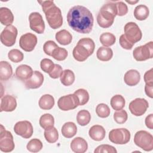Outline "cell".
Masks as SVG:
<instances>
[{"label":"cell","mask_w":153,"mask_h":153,"mask_svg":"<svg viewBox=\"0 0 153 153\" xmlns=\"http://www.w3.org/2000/svg\"><path fill=\"white\" fill-rule=\"evenodd\" d=\"M67 21L69 26L75 31L87 34L93 28L94 19L92 13L86 7L75 5L69 10L67 14Z\"/></svg>","instance_id":"cell-1"},{"label":"cell","mask_w":153,"mask_h":153,"mask_svg":"<svg viewBox=\"0 0 153 153\" xmlns=\"http://www.w3.org/2000/svg\"><path fill=\"white\" fill-rule=\"evenodd\" d=\"M117 15V10L115 2H109L104 4L100 9L97 16V22L102 28H108L112 26L114 18Z\"/></svg>","instance_id":"cell-2"},{"label":"cell","mask_w":153,"mask_h":153,"mask_svg":"<svg viewBox=\"0 0 153 153\" xmlns=\"http://www.w3.org/2000/svg\"><path fill=\"white\" fill-rule=\"evenodd\" d=\"M45 13L47 21L49 26L53 29H56L62 26L63 17L60 9L53 2L48 7L42 10Z\"/></svg>","instance_id":"cell-3"},{"label":"cell","mask_w":153,"mask_h":153,"mask_svg":"<svg viewBox=\"0 0 153 153\" xmlns=\"http://www.w3.org/2000/svg\"><path fill=\"white\" fill-rule=\"evenodd\" d=\"M134 142L136 146L145 151H151L153 149L152 135L145 130H140L136 133Z\"/></svg>","instance_id":"cell-4"},{"label":"cell","mask_w":153,"mask_h":153,"mask_svg":"<svg viewBox=\"0 0 153 153\" xmlns=\"http://www.w3.org/2000/svg\"><path fill=\"white\" fill-rule=\"evenodd\" d=\"M133 56L138 62L152 59L153 57V42L150 41L145 45L136 47L133 51Z\"/></svg>","instance_id":"cell-5"},{"label":"cell","mask_w":153,"mask_h":153,"mask_svg":"<svg viewBox=\"0 0 153 153\" xmlns=\"http://www.w3.org/2000/svg\"><path fill=\"white\" fill-rule=\"evenodd\" d=\"M130 131L125 128L112 129L109 133V140L115 144L124 145L127 143L130 139Z\"/></svg>","instance_id":"cell-6"},{"label":"cell","mask_w":153,"mask_h":153,"mask_svg":"<svg viewBox=\"0 0 153 153\" xmlns=\"http://www.w3.org/2000/svg\"><path fill=\"white\" fill-rule=\"evenodd\" d=\"M15 147L13 136L11 133L6 130L1 124L0 129V149L4 152H11Z\"/></svg>","instance_id":"cell-7"},{"label":"cell","mask_w":153,"mask_h":153,"mask_svg":"<svg viewBox=\"0 0 153 153\" xmlns=\"http://www.w3.org/2000/svg\"><path fill=\"white\" fill-rule=\"evenodd\" d=\"M124 35L126 38L131 43L135 44L139 42L142 37V33L138 25L134 22L127 23L124 27Z\"/></svg>","instance_id":"cell-8"},{"label":"cell","mask_w":153,"mask_h":153,"mask_svg":"<svg viewBox=\"0 0 153 153\" xmlns=\"http://www.w3.org/2000/svg\"><path fill=\"white\" fill-rule=\"evenodd\" d=\"M17 29L13 25H10L5 27L1 33V42L7 47H11L15 43L17 36Z\"/></svg>","instance_id":"cell-9"},{"label":"cell","mask_w":153,"mask_h":153,"mask_svg":"<svg viewBox=\"0 0 153 153\" xmlns=\"http://www.w3.org/2000/svg\"><path fill=\"white\" fill-rule=\"evenodd\" d=\"M57 105L60 109L67 111L75 109L79 105V101L74 94H69L60 97Z\"/></svg>","instance_id":"cell-10"},{"label":"cell","mask_w":153,"mask_h":153,"mask_svg":"<svg viewBox=\"0 0 153 153\" xmlns=\"http://www.w3.org/2000/svg\"><path fill=\"white\" fill-rule=\"evenodd\" d=\"M148 107L149 104L148 101L143 98H136L132 100L128 105V109L130 112L137 117L143 115Z\"/></svg>","instance_id":"cell-11"},{"label":"cell","mask_w":153,"mask_h":153,"mask_svg":"<svg viewBox=\"0 0 153 153\" xmlns=\"http://www.w3.org/2000/svg\"><path fill=\"white\" fill-rule=\"evenodd\" d=\"M14 131L17 135L22 136L24 139L30 138L33 134V126L29 121H20L16 123L14 126Z\"/></svg>","instance_id":"cell-12"},{"label":"cell","mask_w":153,"mask_h":153,"mask_svg":"<svg viewBox=\"0 0 153 153\" xmlns=\"http://www.w3.org/2000/svg\"><path fill=\"white\" fill-rule=\"evenodd\" d=\"M30 29L38 34H42L45 30V23L42 17L38 12H33L29 16Z\"/></svg>","instance_id":"cell-13"},{"label":"cell","mask_w":153,"mask_h":153,"mask_svg":"<svg viewBox=\"0 0 153 153\" xmlns=\"http://www.w3.org/2000/svg\"><path fill=\"white\" fill-rule=\"evenodd\" d=\"M37 37L32 33H26L21 36L19 40L20 47L25 51L30 52L33 50L37 44Z\"/></svg>","instance_id":"cell-14"},{"label":"cell","mask_w":153,"mask_h":153,"mask_svg":"<svg viewBox=\"0 0 153 153\" xmlns=\"http://www.w3.org/2000/svg\"><path fill=\"white\" fill-rule=\"evenodd\" d=\"M44 79V75L42 73L39 71H35L32 75L25 81V85L27 89H36L42 85Z\"/></svg>","instance_id":"cell-15"},{"label":"cell","mask_w":153,"mask_h":153,"mask_svg":"<svg viewBox=\"0 0 153 153\" xmlns=\"http://www.w3.org/2000/svg\"><path fill=\"white\" fill-rule=\"evenodd\" d=\"M17 107L16 99L11 95H5L1 97L0 111L12 112Z\"/></svg>","instance_id":"cell-16"},{"label":"cell","mask_w":153,"mask_h":153,"mask_svg":"<svg viewBox=\"0 0 153 153\" xmlns=\"http://www.w3.org/2000/svg\"><path fill=\"white\" fill-rule=\"evenodd\" d=\"M72 55L76 60L78 62H84L91 56V54L84 45L77 43L73 50Z\"/></svg>","instance_id":"cell-17"},{"label":"cell","mask_w":153,"mask_h":153,"mask_svg":"<svg viewBox=\"0 0 153 153\" xmlns=\"http://www.w3.org/2000/svg\"><path fill=\"white\" fill-rule=\"evenodd\" d=\"M33 71L32 68L27 65H19L16 69V78L22 81H26L33 74Z\"/></svg>","instance_id":"cell-18"},{"label":"cell","mask_w":153,"mask_h":153,"mask_svg":"<svg viewBox=\"0 0 153 153\" xmlns=\"http://www.w3.org/2000/svg\"><path fill=\"white\" fill-rule=\"evenodd\" d=\"M71 148L75 153H84L88 149V144L86 140L80 137L74 138L71 143Z\"/></svg>","instance_id":"cell-19"},{"label":"cell","mask_w":153,"mask_h":153,"mask_svg":"<svg viewBox=\"0 0 153 153\" xmlns=\"http://www.w3.org/2000/svg\"><path fill=\"white\" fill-rule=\"evenodd\" d=\"M140 80V74L136 69H130L126 72L124 76V82L129 86L137 85Z\"/></svg>","instance_id":"cell-20"},{"label":"cell","mask_w":153,"mask_h":153,"mask_svg":"<svg viewBox=\"0 0 153 153\" xmlns=\"http://www.w3.org/2000/svg\"><path fill=\"white\" fill-rule=\"evenodd\" d=\"M89 136L94 140L100 141L105 137L106 131L103 127L100 125H94L90 127L88 131Z\"/></svg>","instance_id":"cell-21"},{"label":"cell","mask_w":153,"mask_h":153,"mask_svg":"<svg viewBox=\"0 0 153 153\" xmlns=\"http://www.w3.org/2000/svg\"><path fill=\"white\" fill-rule=\"evenodd\" d=\"M0 22L5 26H10L14 22V16L11 11L7 7L0 8Z\"/></svg>","instance_id":"cell-22"},{"label":"cell","mask_w":153,"mask_h":153,"mask_svg":"<svg viewBox=\"0 0 153 153\" xmlns=\"http://www.w3.org/2000/svg\"><path fill=\"white\" fill-rule=\"evenodd\" d=\"M13 75V69L11 65L7 61L0 62V79L1 81H7Z\"/></svg>","instance_id":"cell-23"},{"label":"cell","mask_w":153,"mask_h":153,"mask_svg":"<svg viewBox=\"0 0 153 153\" xmlns=\"http://www.w3.org/2000/svg\"><path fill=\"white\" fill-rule=\"evenodd\" d=\"M55 38L58 43L63 45L69 44L72 40V35L69 31L65 29H62L57 32L56 33Z\"/></svg>","instance_id":"cell-24"},{"label":"cell","mask_w":153,"mask_h":153,"mask_svg":"<svg viewBox=\"0 0 153 153\" xmlns=\"http://www.w3.org/2000/svg\"><path fill=\"white\" fill-rule=\"evenodd\" d=\"M62 135L66 138H71L74 137L77 132L76 124L73 122L65 123L61 129Z\"/></svg>","instance_id":"cell-25"},{"label":"cell","mask_w":153,"mask_h":153,"mask_svg":"<svg viewBox=\"0 0 153 153\" xmlns=\"http://www.w3.org/2000/svg\"><path fill=\"white\" fill-rule=\"evenodd\" d=\"M54 99L53 96L46 94L42 96L39 100V106L44 110H50L54 105Z\"/></svg>","instance_id":"cell-26"},{"label":"cell","mask_w":153,"mask_h":153,"mask_svg":"<svg viewBox=\"0 0 153 153\" xmlns=\"http://www.w3.org/2000/svg\"><path fill=\"white\" fill-rule=\"evenodd\" d=\"M97 58L103 62L110 60L113 56V51L111 48L107 47H100L96 53Z\"/></svg>","instance_id":"cell-27"},{"label":"cell","mask_w":153,"mask_h":153,"mask_svg":"<svg viewBox=\"0 0 153 153\" xmlns=\"http://www.w3.org/2000/svg\"><path fill=\"white\" fill-rule=\"evenodd\" d=\"M149 8L145 5L140 4L136 7L134 10V16L138 20H144L149 16Z\"/></svg>","instance_id":"cell-28"},{"label":"cell","mask_w":153,"mask_h":153,"mask_svg":"<svg viewBox=\"0 0 153 153\" xmlns=\"http://www.w3.org/2000/svg\"><path fill=\"white\" fill-rule=\"evenodd\" d=\"M61 83L65 86L72 85L75 81V74L74 72L70 69H65L63 71L60 76Z\"/></svg>","instance_id":"cell-29"},{"label":"cell","mask_w":153,"mask_h":153,"mask_svg":"<svg viewBox=\"0 0 153 153\" xmlns=\"http://www.w3.org/2000/svg\"><path fill=\"white\" fill-rule=\"evenodd\" d=\"M44 134L45 140L50 143H55L59 138L58 131L54 126L45 129Z\"/></svg>","instance_id":"cell-30"},{"label":"cell","mask_w":153,"mask_h":153,"mask_svg":"<svg viewBox=\"0 0 153 153\" xmlns=\"http://www.w3.org/2000/svg\"><path fill=\"white\" fill-rule=\"evenodd\" d=\"M39 125L44 130L53 127L54 124V118L50 114H44L39 118Z\"/></svg>","instance_id":"cell-31"},{"label":"cell","mask_w":153,"mask_h":153,"mask_svg":"<svg viewBox=\"0 0 153 153\" xmlns=\"http://www.w3.org/2000/svg\"><path fill=\"white\" fill-rule=\"evenodd\" d=\"M91 120V115L87 110L82 109L79 111L76 115V121L78 124L81 126L87 125Z\"/></svg>","instance_id":"cell-32"},{"label":"cell","mask_w":153,"mask_h":153,"mask_svg":"<svg viewBox=\"0 0 153 153\" xmlns=\"http://www.w3.org/2000/svg\"><path fill=\"white\" fill-rule=\"evenodd\" d=\"M110 103L114 110L119 111L124 107L126 102L123 96L120 94H116L111 98Z\"/></svg>","instance_id":"cell-33"},{"label":"cell","mask_w":153,"mask_h":153,"mask_svg":"<svg viewBox=\"0 0 153 153\" xmlns=\"http://www.w3.org/2000/svg\"><path fill=\"white\" fill-rule=\"evenodd\" d=\"M116 38L115 35L109 32H105L100 36V42L104 47H109L115 44Z\"/></svg>","instance_id":"cell-34"},{"label":"cell","mask_w":153,"mask_h":153,"mask_svg":"<svg viewBox=\"0 0 153 153\" xmlns=\"http://www.w3.org/2000/svg\"><path fill=\"white\" fill-rule=\"evenodd\" d=\"M74 94L77 97L79 101V105L80 106L85 105L89 100V94L85 89L79 88L76 90Z\"/></svg>","instance_id":"cell-35"},{"label":"cell","mask_w":153,"mask_h":153,"mask_svg":"<svg viewBox=\"0 0 153 153\" xmlns=\"http://www.w3.org/2000/svg\"><path fill=\"white\" fill-rule=\"evenodd\" d=\"M42 142L36 138L31 139L27 144V149L31 152H38L40 151L42 148Z\"/></svg>","instance_id":"cell-36"},{"label":"cell","mask_w":153,"mask_h":153,"mask_svg":"<svg viewBox=\"0 0 153 153\" xmlns=\"http://www.w3.org/2000/svg\"><path fill=\"white\" fill-rule=\"evenodd\" d=\"M8 59L14 63H19L23 60V53L18 49H12L8 53Z\"/></svg>","instance_id":"cell-37"},{"label":"cell","mask_w":153,"mask_h":153,"mask_svg":"<svg viewBox=\"0 0 153 153\" xmlns=\"http://www.w3.org/2000/svg\"><path fill=\"white\" fill-rule=\"evenodd\" d=\"M96 112L98 117L100 118H106L110 115V109L109 106L105 103H99L96 108Z\"/></svg>","instance_id":"cell-38"},{"label":"cell","mask_w":153,"mask_h":153,"mask_svg":"<svg viewBox=\"0 0 153 153\" xmlns=\"http://www.w3.org/2000/svg\"><path fill=\"white\" fill-rule=\"evenodd\" d=\"M68 55V53L65 48L59 47L54 50L51 56L56 60L62 61L66 59Z\"/></svg>","instance_id":"cell-39"},{"label":"cell","mask_w":153,"mask_h":153,"mask_svg":"<svg viewBox=\"0 0 153 153\" xmlns=\"http://www.w3.org/2000/svg\"><path fill=\"white\" fill-rule=\"evenodd\" d=\"M128 118V115L127 112L123 109L114 112V119L115 121L118 124H124Z\"/></svg>","instance_id":"cell-40"},{"label":"cell","mask_w":153,"mask_h":153,"mask_svg":"<svg viewBox=\"0 0 153 153\" xmlns=\"http://www.w3.org/2000/svg\"><path fill=\"white\" fill-rule=\"evenodd\" d=\"M54 63L49 59H43L40 62V67L44 72L49 74L54 68Z\"/></svg>","instance_id":"cell-41"},{"label":"cell","mask_w":153,"mask_h":153,"mask_svg":"<svg viewBox=\"0 0 153 153\" xmlns=\"http://www.w3.org/2000/svg\"><path fill=\"white\" fill-rule=\"evenodd\" d=\"M78 43L84 45L92 54L95 48V44L93 39L90 38H84L79 39Z\"/></svg>","instance_id":"cell-42"},{"label":"cell","mask_w":153,"mask_h":153,"mask_svg":"<svg viewBox=\"0 0 153 153\" xmlns=\"http://www.w3.org/2000/svg\"><path fill=\"white\" fill-rule=\"evenodd\" d=\"M59 47V46L56 44L55 42L51 40L46 41L43 45V50L44 53L50 56H51L54 50Z\"/></svg>","instance_id":"cell-43"},{"label":"cell","mask_w":153,"mask_h":153,"mask_svg":"<svg viewBox=\"0 0 153 153\" xmlns=\"http://www.w3.org/2000/svg\"><path fill=\"white\" fill-rule=\"evenodd\" d=\"M94 153H105V152L117 153V151L114 146L111 145L103 144V145H100L98 146L94 151Z\"/></svg>","instance_id":"cell-44"},{"label":"cell","mask_w":153,"mask_h":153,"mask_svg":"<svg viewBox=\"0 0 153 153\" xmlns=\"http://www.w3.org/2000/svg\"><path fill=\"white\" fill-rule=\"evenodd\" d=\"M115 4L117 10V16H123L128 13V7L123 1H116Z\"/></svg>","instance_id":"cell-45"},{"label":"cell","mask_w":153,"mask_h":153,"mask_svg":"<svg viewBox=\"0 0 153 153\" xmlns=\"http://www.w3.org/2000/svg\"><path fill=\"white\" fill-rule=\"evenodd\" d=\"M119 42H120V44L121 46V47L126 50H131L133 48V45H134V44L130 42L126 38V36L124 34H123L120 36V39H119Z\"/></svg>","instance_id":"cell-46"},{"label":"cell","mask_w":153,"mask_h":153,"mask_svg":"<svg viewBox=\"0 0 153 153\" xmlns=\"http://www.w3.org/2000/svg\"><path fill=\"white\" fill-rule=\"evenodd\" d=\"M62 72H63V69L61 66L58 64H55L54 68H53L52 71L50 72L48 74L51 78L57 79L60 76Z\"/></svg>","instance_id":"cell-47"},{"label":"cell","mask_w":153,"mask_h":153,"mask_svg":"<svg viewBox=\"0 0 153 153\" xmlns=\"http://www.w3.org/2000/svg\"><path fill=\"white\" fill-rule=\"evenodd\" d=\"M143 78L145 84L153 85V68H151L145 73Z\"/></svg>","instance_id":"cell-48"},{"label":"cell","mask_w":153,"mask_h":153,"mask_svg":"<svg viewBox=\"0 0 153 153\" xmlns=\"http://www.w3.org/2000/svg\"><path fill=\"white\" fill-rule=\"evenodd\" d=\"M152 121H153V114H151L146 117L145 121L146 126L151 130H152L153 128V122Z\"/></svg>","instance_id":"cell-49"},{"label":"cell","mask_w":153,"mask_h":153,"mask_svg":"<svg viewBox=\"0 0 153 153\" xmlns=\"http://www.w3.org/2000/svg\"><path fill=\"white\" fill-rule=\"evenodd\" d=\"M145 91L146 94L150 98L153 97V85L145 84Z\"/></svg>","instance_id":"cell-50"},{"label":"cell","mask_w":153,"mask_h":153,"mask_svg":"<svg viewBox=\"0 0 153 153\" xmlns=\"http://www.w3.org/2000/svg\"><path fill=\"white\" fill-rule=\"evenodd\" d=\"M127 3H128V4H131V5H134V4H136L137 2H139V1H126Z\"/></svg>","instance_id":"cell-51"}]
</instances>
